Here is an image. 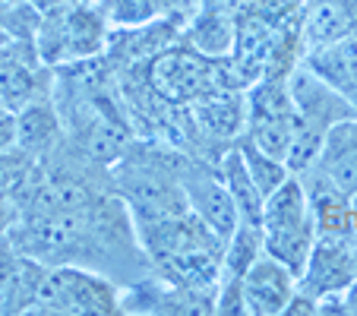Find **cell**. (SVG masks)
Returning a JSON list of instances; mask_svg holds the SVG:
<instances>
[{"instance_id": "cell-2", "label": "cell", "mask_w": 357, "mask_h": 316, "mask_svg": "<svg viewBox=\"0 0 357 316\" xmlns=\"http://www.w3.org/2000/svg\"><path fill=\"white\" fill-rule=\"evenodd\" d=\"M108 16L105 10L92 7L86 0H57L41 16L38 54L47 67H70V63L95 61L101 51H108Z\"/></svg>"}, {"instance_id": "cell-22", "label": "cell", "mask_w": 357, "mask_h": 316, "mask_svg": "<svg viewBox=\"0 0 357 316\" xmlns=\"http://www.w3.org/2000/svg\"><path fill=\"white\" fill-rule=\"evenodd\" d=\"M351 202H354V234H357V193L351 196Z\"/></svg>"}, {"instance_id": "cell-7", "label": "cell", "mask_w": 357, "mask_h": 316, "mask_svg": "<svg viewBox=\"0 0 357 316\" xmlns=\"http://www.w3.org/2000/svg\"><path fill=\"white\" fill-rule=\"evenodd\" d=\"M54 92V67L38 54L35 38H10L0 47V108L20 111Z\"/></svg>"}, {"instance_id": "cell-5", "label": "cell", "mask_w": 357, "mask_h": 316, "mask_svg": "<svg viewBox=\"0 0 357 316\" xmlns=\"http://www.w3.org/2000/svg\"><path fill=\"white\" fill-rule=\"evenodd\" d=\"M29 313L105 316L121 313V285L86 266H47Z\"/></svg>"}, {"instance_id": "cell-17", "label": "cell", "mask_w": 357, "mask_h": 316, "mask_svg": "<svg viewBox=\"0 0 357 316\" xmlns=\"http://www.w3.org/2000/svg\"><path fill=\"white\" fill-rule=\"evenodd\" d=\"M237 146H241L243 162H247V168H250V174H253V181H257V187L263 190V196H269L272 190H278L291 174H294V171L288 168V162H284V158H275V155L263 152V149L253 146L247 136H241V140H237Z\"/></svg>"}, {"instance_id": "cell-13", "label": "cell", "mask_w": 357, "mask_h": 316, "mask_svg": "<svg viewBox=\"0 0 357 316\" xmlns=\"http://www.w3.org/2000/svg\"><path fill=\"white\" fill-rule=\"evenodd\" d=\"M310 168H317L342 193H357V114L348 121H338L326 133V142Z\"/></svg>"}, {"instance_id": "cell-1", "label": "cell", "mask_w": 357, "mask_h": 316, "mask_svg": "<svg viewBox=\"0 0 357 316\" xmlns=\"http://www.w3.org/2000/svg\"><path fill=\"white\" fill-rule=\"evenodd\" d=\"M183 165H187V152L155 136H142V140L133 136L123 155L111 165L114 190L127 202L136 234L165 218L190 212L181 181Z\"/></svg>"}, {"instance_id": "cell-21", "label": "cell", "mask_w": 357, "mask_h": 316, "mask_svg": "<svg viewBox=\"0 0 357 316\" xmlns=\"http://www.w3.org/2000/svg\"><path fill=\"white\" fill-rule=\"evenodd\" d=\"M7 41H10V35H7V29H3V26H0V47H3V45H7Z\"/></svg>"}, {"instance_id": "cell-9", "label": "cell", "mask_w": 357, "mask_h": 316, "mask_svg": "<svg viewBox=\"0 0 357 316\" xmlns=\"http://www.w3.org/2000/svg\"><path fill=\"white\" fill-rule=\"evenodd\" d=\"M294 294L297 276L269 253L259 256L243 276V310H247V316H282Z\"/></svg>"}, {"instance_id": "cell-14", "label": "cell", "mask_w": 357, "mask_h": 316, "mask_svg": "<svg viewBox=\"0 0 357 316\" xmlns=\"http://www.w3.org/2000/svg\"><path fill=\"white\" fill-rule=\"evenodd\" d=\"M16 136H20V149L29 152L38 162L45 158L57 142H63V117L57 111L54 95L29 101L26 108L16 111Z\"/></svg>"}, {"instance_id": "cell-19", "label": "cell", "mask_w": 357, "mask_h": 316, "mask_svg": "<svg viewBox=\"0 0 357 316\" xmlns=\"http://www.w3.org/2000/svg\"><path fill=\"white\" fill-rule=\"evenodd\" d=\"M20 146V136H16V114L7 108H0V152Z\"/></svg>"}, {"instance_id": "cell-15", "label": "cell", "mask_w": 357, "mask_h": 316, "mask_svg": "<svg viewBox=\"0 0 357 316\" xmlns=\"http://www.w3.org/2000/svg\"><path fill=\"white\" fill-rule=\"evenodd\" d=\"M181 41L190 45L193 51H199L209 61H225L234 54V41H237V20L234 13L222 10L218 3L196 13L193 20H187V26L181 29Z\"/></svg>"}, {"instance_id": "cell-18", "label": "cell", "mask_w": 357, "mask_h": 316, "mask_svg": "<svg viewBox=\"0 0 357 316\" xmlns=\"http://www.w3.org/2000/svg\"><path fill=\"white\" fill-rule=\"evenodd\" d=\"M32 168H35V158L29 152H22L20 146L0 152V193L16 196L22 187H26Z\"/></svg>"}, {"instance_id": "cell-12", "label": "cell", "mask_w": 357, "mask_h": 316, "mask_svg": "<svg viewBox=\"0 0 357 316\" xmlns=\"http://www.w3.org/2000/svg\"><path fill=\"white\" fill-rule=\"evenodd\" d=\"M303 181L307 200H310V212L317 222V234H354V202L348 193L326 181L317 168L297 171Z\"/></svg>"}, {"instance_id": "cell-3", "label": "cell", "mask_w": 357, "mask_h": 316, "mask_svg": "<svg viewBox=\"0 0 357 316\" xmlns=\"http://www.w3.org/2000/svg\"><path fill=\"white\" fill-rule=\"evenodd\" d=\"M259 231H263L266 253L284 262L294 276H301L303 262L317 243V222H313L303 181L297 174H291L282 187L266 196Z\"/></svg>"}, {"instance_id": "cell-6", "label": "cell", "mask_w": 357, "mask_h": 316, "mask_svg": "<svg viewBox=\"0 0 357 316\" xmlns=\"http://www.w3.org/2000/svg\"><path fill=\"white\" fill-rule=\"evenodd\" d=\"M357 282V234H317L297 276V291L317 303L342 297Z\"/></svg>"}, {"instance_id": "cell-8", "label": "cell", "mask_w": 357, "mask_h": 316, "mask_svg": "<svg viewBox=\"0 0 357 316\" xmlns=\"http://www.w3.org/2000/svg\"><path fill=\"white\" fill-rule=\"evenodd\" d=\"M181 181H183V193H187V202H190V209H193V216L199 218V222H206V228H209L212 234L228 241V237L234 234V228L241 225V216H237L231 190L225 187L215 162L187 155Z\"/></svg>"}, {"instance_id": "cell-16", "label": "cell", "mask_w": 357, "mask_h": 316, "mask_svg": "<svg viewBox=\"0 0 357 316\" xmlns=\"http://www.w3.org/2000/svg\"><path fill=\"white\" fill-rule=\"evenodd\" d=\"M215 168L218 174H222L225 187L231 190V200H234L237 206V216H241V222L247 225H259L263 222V206H266V196L263 190L257 187V181H253V174H250L247 162H243V152L241 146H228L222 155L215 158Z\"/></svg>"}, {"instance_id": "cell-20", "label": "cell", "mask_w": 357, "mask_h": 316, "mask_svg": "<svg viewBox=\"0 0 357 316\" xmlns=\"http://www.w3.org/2000/svg\"><path fill=\"white\" fill-rule=\"evenodd\" d=\"M342 307H344V313H357V282L342 294Z\"/></svg>"}, {"instance_id": "cell-4", "label": "cell", "mask_w": 357, "mask_h": 316, "mask_svg": "<svg viewBox=\"0 0 357 316\" xmlns=\"http://www.w3.org/2000/svg\"><path fill=\"white\" fill-rule=\"evenodd\" d=\"M142 76H146L149 89L168 105L177 108H190L193 101L206 98L212 89L228 86V73H225V61H209L190 45L177 38V45L162 47L158 54L139 63Z\"/></svg>"}, {"instance_id": "cell-11", "label": "cell", "mask_w": 357, "mask_h": 316, "mask_svg": "<svg viewBox=\"0 0 357 316\" xmlns=\"http://www.w3.org/2000/svg\"><path fill=\"white\" fill-rule=\"evenodd\" d=\"M357 35V0H307L301 13V57Z\"/></svg>"}, {"instance_id": "cell-10", "label": "cell", "mask_w": 357, "mask_h": 316, "mask_svg": "<svg viewBox=\"0 0 357 316\" xmlns=\"http://www.w3.org/2000/svg\"><path fill=\"white\" fill-rule=\"evenodd\" d=\"M45 269V262L26 256L10 241V234L3 237L0 241V313H29Z\"/></svg>"}]
</instances>
